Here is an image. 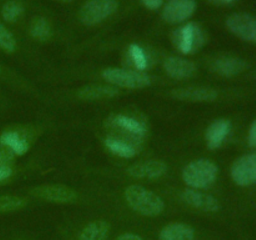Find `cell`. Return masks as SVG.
<instances>
[{
    "mask_svg": "<svg viewBox=\"0 0 256 240\" xmlns=\"http://www.w3.org/2000/svg\"><path fill=\"white\" fill-rule=\"evenodd\" d=\"M124 195L128 205L144 216H158L165 210L164 200L154 192L140 185L128 186Z\"/></svg>",
    "mask_w": 256,
    "mask_h": 240,
    "instance_id": "1",
    "label": "cell"
},
{
    "mask_svg": "<svg viewBox=\"0 0 256 240\" xmlns=\"http://www.w3.org/2000/svg\"><path fill=\"white\" fill-rule=\"evenodd\" d=\"M219 168L215 162L208 159H200L192 162L185 166L182 172V179L188 186L192 189H208L218 179Z\"/></svg>",
    "mask_w": 256,
    "mask_h": 240,
    "instance_id": "2",
    "label": "cell"
},
{
    "mask_svg": "<svg viewBox=\"0 0 256 240\" xmlns=\"http://www.w3.org/2000/svg\"><path fill=\"white\" fill-rule=\"evenodd\" d=\"M172 42L182 54L190 55L199 52L204 46L206 42V35L196 22H188L174 32Z\"/></svg>",
    "mask_w": 256,
    "mask_h": 240,
    "instance_id": "3",
    "label": "cell"
},
{
    "mask_svg": "<svg viewBox=\"0 0 256 240\" xmlns=\"http://www.w3.org/2000/svg\"><path fill=\"white\" fill-rule=\"evenodd\" d=\"M102 76L110 84L128 89H142L152 84V80L146 74L142 72H132V70L118 69V68H109L104 70Z\"/></svg>",
    "mask_w": 256,
    "mask_h": 240,
    "instance_id": "4",
    "label": "cell"
},
{
    "mask_svg": "<svg viewBox=\"0 0 256 240\" xmlns=\"http://www.w3.org/2000/svg\"><path fill=\"white\" fill-rule=\"evenodd\" d=\"M118 9V0H89L80 12V19L85 25H96L112 16Z\"/></svg>",
    "mask_w": 256,
    "mask_h": 240,
    "instance_id": "5",
    "label": "cell"
},
{
    "mask_svg": "<svg viewBox=\"0 0 256 240\" xmlns=\"http://www.w3.org/2000/svg\"><path fill=\"white\" fill-rule=\"evenodd\" d=\"M232 178L239 186L256 184V152L242 156L232 168Z\"/></svg>",
    "mask_w": 256,
    "mask_h": 240,
    "instance_id": "6",
    "label": "cell"
},
{
    "mask_svg": "<svg viewBox=\"0 0 256 240\" xmlns=\"http://www.w3.org/2000/svg\"><path fill=\"white\" fill-rule=\"evenodd\" d=\"M226 26L240 39L256 44V18L248 14H232L228 18Z\"/></svg>",
    "mask_w": 256,
    "mask_h": 240,
    "instance_id": "7",
    "label": "cell"
},
{
    "mask_svg": "<svg viewBox=\"0 0 256 240\" xmlns=\"http://www.w3.org/2000/svg\"><path fill=\"white\" fill-rule=\"evenodd\" d=\"M195 9V0H170L162 10V18L169 24H182L192 16Z\"/></svg>",
    "mask_w": 256,
    "mask_h": 240,
    "instance_id": "8",
    "label": "cell"
},
{
    "mask_svg": "<svg viewBox=\"0 0 256 240\" xmlns=\"http://www.w3.org/2000/svg\"><path fill=\"white\" fill-rule=\"evenodd\" d=\"M32 194L44 202L55 204H70L78 200L76 192L64 185H44L34 189Z\"/></svg>",
    "mask_w": 256,
    "mask_h": 240,
    "instance_id": "9",
    "label": "cell"
},
{
    "mask_svg": "<svg viewBox=\"0 0 256 240\" xmlns=\"http://www.w3.org/2000/svg\"><path fill=\"white\" fill-rule=\"evenodd\" d=\"M182 199L185 204L195 209L208 212H216L220 210V202L216 198L196 189H186L182 192Z\"/></svg>",
    "mask_w": 256,
    "mask_h": 240,
    "instance_id": "10",
    "label": "cell"
},
{
    "mask_svg": "<svg viewBox=\"0 0 256 240\" xmlns=\"http://www.w3.org/2000/svg\"><path fill=\"white\" fill-rule=\"evenodd\" d=\"M172 95L178 100L182 102H215L219 96L216 90L210 89V88H182V89H175L172 92Z\"/></svg>",
    "mask_w": 256,
    "mask_h": 240,
    "instance_id": "11",
    "label": "cell"
},
{
    "mask_svg": "<svg viewBox=\"0 0 256 240\" xmlns=\"http://www.w3.org/2000/svg\"><path fill=\"white\" fill-rule=\"evenodd\" d=\"M168 172V166L164 162L160 160H149V162H139L128 169V174L132 178L139 179H159Z\"/></svg>",
    "mask_w": 256,
    "mask_h": 240,
    "instance_id": "12",
    "label": "cell"
},
{
    "mask_svg": "<svg viewBox=\"0 0 256 240\" xmlns=\"http://www.w3.org/2000/svg\"><path fill=\"white\" fill-rule=\"evenodd\" d=\"M0 145L5 149L8 154L16 155V156H22V155L26 154L29 150L30 145L29 142L22 136L20 132H4L0 135Z\"/></svg>",
    "mask_w": 256,
    "mask_h": 240,
    "instance_id": "13",
    "label": "cell"
},
{
    "mask_svg": "<svg viewBox=\"0 0 256 240\" xmlns=\"http://www.w3.org/2000/svg\"><path fill=\"white\" fill-rule=\"evenodd\" d=\"M164 69L166 74L174 79H188V78L192 76L196 72V66H195L194 62L176 56L166 59Z\"/></svg>",
    "mask_w": 256,
    "mask_h": 240,
    "instance_id": "14",
    "label": "cell"
},
{
    "mask_svg": "<svg viewBox=\"0 0 256 240\" xmlns=\"http://www.w3.org/2000/svg\"><path fill=\"white\" fill-rule=\"evenodd\" d=\"M232 130L229 120L220 119L212 122L206 132V144L212 150L219 149Z\"/></svg>",
    "mask_w": 256,
    "mask_h": 240,
    "instance_id": "15",
    "label": "cell"
},
{
    "mask_svg": "<svg viewBox=\"0 0 256 240\" xmlns=\"http://www.w3.org/2000/svg\"><path fill=\"white\" fill-rule=\"evenodd\" d=\"M246 69V62L238 58H219L212 65V70L222 76H235Z\"/></svg>",
    "mask_w": 256,
    "mask_h": 240,
    "instance_id": "16",
    "label": "cell"
},
{
    "mask_svg": "<svg viewBox=\"0 0 256 240\" xmlns=\"http://www.w3.org/2000/svg\"><path fill=\"white\" fill-rule=\"evenodd\" d=\"M160 240H194L195 230L190 225L182 222H174L165 226L160 232Z\"/></svg>",
    "mask_w": 256,
    "mask_h": 240,
    "instance_id": "17",
    "label": "cell"
},
{
    "mask_svg": "<svg viewBox=\"0 0 256 240\" xmlns=\"http://www.w3.org/2000/svg\"><path fill=\"white\" fill-rule=\"evenodd\" d=\"M110 232V224L105 220L89 222L82 230L78 240H106Z\"/></svg>",
    "mask_w": 256,
    "mask_h": 240,
    "instance_id": "18",
    "label": "cell"
},
{
    "mask_svg": "<svg viewBox=\"0 0 256 240\" xmlns=\"http://www.w3.org/2000/svg\"><path fill=\"white\" fill-rule=\"evenodd\" d=\"M116 95H119V90L116 88L108 86V85H94L80 90L78 96L84 100H102L112 99Z\"/></svg>",
    "mask_w": 256,
    "mask_h": 240,
    "instance_id": "19",
    "label": "cell"
},
{
    "mask_svg": "<svg viewBox=\"0 0 256 240\" xmlns=\"http://www.w3.org/2000/svg\"><path fill=\"white\" fill-rule=\"evenodd\" d=\"M112 122L115 126L120 128V129L125 130V132H130L136 136H144L146 134V126L139 120L134 119V118L126 116V115H116L112 119Z\"/></svg>",
    "mask_w": 256,
    "mask_h": 240,
    "instance_id": "20",
    "label": "cell"
},
{
    "mask_svg": "<svg viewBox=\"0 0 256 240\" xmlns=\"http://www.w3.org/2000/svg\"><path fill=\"white\" fill-rule=\"evenodd\" d=\"M105 145L108 149L112 152V154L118 155L120 158H125V159H130L136 155V150L134 146H132L128 142H122V140L116 139V138L109 136L105 140Z\"/></svg>",
    "mask_w": 256,
    "mask_h": 240,
    "instance_id": "21",
    "label": "cell"
},
{
    "mask_svg": "<svg viewBox=\"0 0 256 240\" xmlns=\"http://www.w3.org/2000/svg\"><path fill=\"white\" fill-rule=\"evenodd\" d=\"M30 34L36 40H48L52 36V28L44 18H35L30 25Z\"/></svg>",
    "mask_w": 256,
    "mask_h": 240,
    "instance_id": "22",
    "label": "cell"
},
{
    "mask_svg": "<svg viewBox=\"0 0 256 240\" xmlns=\"http://www.w3.org/2000/svg\"><path fill=\"white\" fill-rule=\"evenodd\" d=\"M26 206V200L12 195H0V212H16Z\"/></svg>",
    "mask_w": 256,
    "mask_h": 240,
    "instance_id": "23",
    "label": "cell"
},
{
    "mask_svg": "<svg viewBox=\"0 0 256 240\" xmlns=\"http://www.w3.org/2000/svg\"><path fill=\"white\" fill-rule=\"evenodd\" d=\"M22 12H24V8H22V5L20 4V2H14V0L8 2L6 4L2 6V18H4L5 22H16V20L22 16Z\"/></svg>",
    "mask_w": 256,
    "mask_h": 240,
    "instance_id": "24",
    "label": "cell"
},
{
    "mask_svg": "<svg viewBox=\"0 0 256 240\" xmlns=\"http://www.w3.org/2000/svg\"><path fill=\"white\" fill-rule=\"evenodd\" d=\"M129 55L138 70H145L148 68V59L144 49L138 44H132L129 46Z\"/></svg>",
    "mask_w": 256,
    "mask_h": 240,
    "instance_id": "25",
    "label": "cell"
},
{
    "mask_svg": "<svg viewBox=\"0 0 256 240\" xmlns=\"http://www.w3.org/2000/svg\"><path fill=\"white\" fill-rule=\"evenodd\" d=\"M0 49L6 52H14L16 50V40L14 35L0 22Z\"/></svg>",
    "mask_w": 256,
    "mask_h": 240,
    "instance_id": "26",
    "label": "cell"
},
{
    "mask_svg": "<svg viewBox=\"0 0 256 240\" xmlns=\"http://www.w3.org/2000/svg\"><path fill=\"white\" fill-rule=\"evenodd\" d=\"M12 175V168L8 165V162H2V160L0 159V182L8 180Z\"/></svg>",
    "mask_w": 256,
    "mask_h": 240,
    "instance_id": "27",
    "label": "cell"
},
{
    "mask_svg": "<svg viewBox=\"0 0 256 240\" xmlns=\"http://www.w3.org/2000/svg\"><path fill=\"white\" fill-rule=\"evenodd\" d=\"M164 0H142V4L150 10H158L162 5Z\"/></svg>",
    "mask_w": 256,
    "mask_h": 240,
    "instance_id": "28",
    "label": "cell"
},
{
    "mask_svg": "<svg viewBox=\"0 0 256 240\" xmlns=\"http://www.w3.org/2000/svg\"><path fill=\"white\" fill-rule=\"evenodd\" d=\"M248 140H249L250 146L255 148V149H256V120L254 122H252V126H250L249 138H248Z\"/></svg>",
    "mask_w": 256,
    "mask_h": 240,
    "instance_id": "29",
    "label": "cell"
},
{
    "mask_svg": "<svg viewBox=\"0 0 256 240\" xmlns=\"http://www.w3.org/2000/svg\"><path fill=\"white\" fill-rule=\"evenodd\" d=\"M118 240H142V239L136 234H124L122 235Z\"/></svg>",
    "mask_w": 256,
    "mask_h": 240,
    "instance_id": "30",
    "label": "cell"
},
{
    "mask_svg": "<svg viewBox=\"0 0 256 240\" xmlns=\"http://www.w3.org/2000/svg\"><path fill=\"white\" fill-rule=\"evenodd\" d=\"M215 2H222V4H232V2H234L235 0H215Z\"/></svg>",
    "mask_w": 256,
    "mask_h": 240,
    "instance_id": "31",
    "label": "cell"
}]
</instances>
